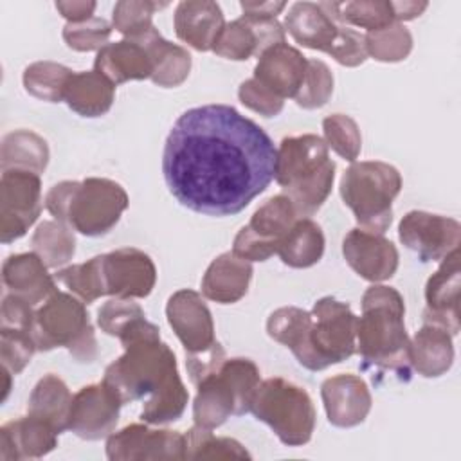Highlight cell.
I'll return each mask as SVG.
<instances>
[{"mask_svg": "<svg viewBox=\"0 0 461 461\" xmlns=\"http://www.w3.org/2000/svg\"><path fill=\"white\" fill-rule=\"evenodd\" d=\"M277 149L268 133L229 104L185 110L162 153L169 193L205 216H234L276 178Z\"/></svg>", "mask_w": 461, "mask_h": 461, "instance_id": "1", "label": "cell"}, {"mask_svg": "<svg viewBox=\"0 0 461 461\" xmlns=\"http://www.w3.org/2000/svg\"><path fill=\"white\" fill-rule=\"evenodd\" d=\"M124 353L106 369L103 382L121 398L122 405L148 400L140 420L149 425L176 421L189 402V393L178 375L173 349L160 340V331L135 339L122 346Z\"/></svg>", "mask_w": 461, "mask_h": 461, "instance_id": "2", "label": "cell"}, {"mask_svg": "<svg viewBox=\"0 0 461 461\" xmlns=\"http://www.w3.org/2000/svg\"><path fill=\"white\" fill-rule=\"evenodd\" d=\"M402 294L373 283L362 295V315L357 321V351L366 364L409 375V335L405 330Z\"/></svg>", "mask_w": 461, "mask_h": 461, "instance_id": "3", "label": "cell"}, {"mask_svg": "<svg viewBox=\"0 0 461 461\" xmlns=\"http://www.w3.org/2000/svg\"><path fill=\"white\" fill-rule=\"evenodd\" d=\"M335 162L322 137L303 133L285 137L276 157V182L281 185L299 218L313 216L331 193Z\"/></svg>", "mask_w": 461, "mask_h": 461, "instance_id": "4", "label": "cell"}, {"mask_svg": "<svg viewBox=\"0 0 461 461\" xmlns=\"http://www.w3.org/2000/svg\"><path fill=\"white\" fill-rule=\"evenodd\" d=\"M43 202L54 220L88 238L108 234L130 205L124 187L101 176L63 180L49 189Z\"/></svg>", "mask_w": 461, "mask_h": 461, "instance_id": "5", "label": "cell"}, {"mask_svg": "<svg viewBox=\"0 0 461 461\" xmlns=\"http://www.w3.org/2000/svg\"><path fill=\"white\" fill-rule=\"evenodd\" d=\"M259 382L261 376L254 360L245 357L225 358L218 369L196 384L193 402L194 425L218 429L230 416L250 412Z\"/></svg>", "mask_w": 461, "mask_h": 461, "instance_id": "6", "label": "cell"}, {"mask_svg": "<svg viewBox=\"0 0 461 461\" xmlns=\"http://www.w3.org/2000/svg\"><path fill=\"white\" fill-rule=\"evenodd\" d=\"M400 171L382 160L351 162L344 171L339 191L348 205L358 229L384 234L393 221V200L402 191Z\"/></svg>", "mask_w": 461, "mask_h": 461, "instance_id": "7", "label": "cell"}, {"mask_svg": "<svg viewBox=\"0 0 461 461\" xmlns=\"http://www.w3.org/2000/svg\"><path fill=\"white\" fill-rule=\"evenodd\" d=\"M32 339L38 351L67 348L81 364H90L97 357V340L85 303L61 290L34 312Z\"/></svg>", "mask_w": 461, "mask_h": 461, "instance_id": "8", "label": "cell"}, {"mask_svg": "<svg viewBox=\"0 0 461 461\" xmlns=\"http://www.w3.org/2000/svg\"><path fill=\"white\" fill-rule=\"evenodd\" d=\"M310 315L312 321L304 342L294 353L303 367L322 371L357 353L358 317L348 303L326 295L313 304Z\"/></svg>", "mask_w": 461, "mask_h": 461, "instance_id": "9", "label": "cell"}, {"mask_svg": "<svg viewBox=\"0 0 461 461\" xmlns=\"http://www.w3.org/2000/svg\"><path fill=\"white\" fill-rule=\"evenodd\" d=\"M250 412L256 420L267 423L279 441L288 447L306 445L312 439L317 420L306 389L281 376L259 382Z\"/></svg>", "mask_w": 461, "mask_h": 461, "instance_id": "10", "label": "cell"}, {"mask_svg": "<svg viewBox=\"0 0 461 461\" xmlns=\"http://www.w3.org/2000/svg\"><path fill=\"white\" fill-rule=\"evenodd\" d=\"M292 200L279 193L259 205L250 221L243 225L232 243V254L245 261H267L277 254V247L285 234L297 221Z\"/></svg>", "mask_w": 461, "mask_h": 461, "instance_id": "11", "label": "cell"}, {"mask_svg": "<svg viewBox=\"0 0 461 461\" xmlns=\"http://www.w3.org/2000/svg\"><path fill=\"white\" fill-rule=\"evenodd\" d=\"M43 209L41 178L27 169H5L0 178V241L25 236Z\"/></svg>", "mask_w": 461, "mask_h": 461, "instance_id": "12", "label": "cell"}, {"mask_svg": "<svg viewBox=\"0 0 461 461\" xmlns=\"http://www.w3.org/2000/svg\"><path fill=\"white\" fill-rule=\"evenodd\" d=\"M110 461H180L185 459V436L149 423H130L106 438Z\"/></svg>", "mask_w": 461, "mask_h": 461, "instance_id": "13", "label": "cell"}, {"mask_svg": "<svg viewBox=\"0 0 461 461\" xmlns=\"http://www.w3.org/2000/svg\"><path fill=\"white\" fill-rule=\"evenodd\" d=\"M398 238L420 261H441L452 250L459 249L461 223L450 216L409 211L400 220Z\"/></svg>", "mask_w": 461, "mask_h": 461, "instance_id": "14", "label": "cell"}, {"mask_svg": "<svg viewBox=\"0 0 461 461\" xmlns=\"http://www.w3.org/2000/svg\"><path fill=\"white\" fill-rule=\"evenodd\" d=\"M122 402L104 382L88 384L72 396L68 430L86 441L108 438L119 421Z\"/></svg>", "mask_w": 461, "mask_h": 461, "instance_id": "15", "label": "cell"}, {"mask_svg": "<svg viewBox=\"0 0 461 461\" xmlns=\"http://www.w3.org/2000/svg\"><path fill=\"white\" fill-rule=\"evenodd\" d=\"M166 317L185 349V357L207 353L218 340L214 339V322L202 294L182 288L169 295Z\"/></svg>", "mask_w": 461, "mask_h": 461, "instance_id": "16", "label": "cell"}, {"mask_svg": "<svg viewBox=\"0 0 461 461\" xmlns=\"http://www.w3.org/2000/svg\"><path fill=\"white\" fill-rule=\"evenodd\" d=\"M106 295L121 299H144L157 283V267L140 249L122 247L103 254Z\"/></svg>", "mask_w": 461, "mask_h": 461, "instance_id": "17", "label": "cell"}, {"mask_svg": "<svg viewBox=\"0 0 461 461\" xmlns=\"http://www.w3.org/2000/svg\"><path fill=\"white\" fill-rule=\"evenodd\" d=\"M346 263L366 281L384 283L398 270V249L384 234L351 229L342 240Z\"/></svg>", "mask_w": 461, "mask_h": 461, "instance_id": "18", "label": "cell"}, {"mask_svg": "<svg viewBox=\"0 0 461 461\" xmlns=\"http://www.w3.org/2000/svg\"><path fill=\"white\" fill-rule=\"evenodd\" d=\"M459 290H461V268L459 249L452 250L441 259L438 270L429 277L425 285L423 322L445 328L452 337L459 333Z\"/></svg>", "mask_w": 461, "mask_h": 461, "instance_id": "19", "label": "cell"}, {"mask_svg": "<svg viewBox=\"0 0 461 461\" xmlns=\"http://www.w3.org/2000/svg\"><path fill=\"white\" fill-rule=\"evenodd\" d=\"M321 398L328 421L340 429L360 425L373 405L367 384L353 373H340L326 378L321 385Z\"/></svg>", "mask_w": 461, "mask_h": 461, "instance_id": "20", "label": "cell"}, {"mask_svg": "<svg viewBox=\"0 0 461 461\" xmlns=\"http://www.w3.org/2000/svg\"><path fill=\"white\" fill-rule=\"evenodd\" d=\"M58 430L45 420L27 416L11 420L0 427V459H36L52 452L58 445Z\"/></svg>", "mask_w": 461, "mask_h": 461, "instance_id": "21", "label": "cell"}, {"mask_svg": "<svg viewBox=\"0 0 461 461\" xmlns=\"http://www.w3.org/2000/svg\"><path fill=\"white\" fill-rule=\"evenodd\" d=\"M308 68V58L286 41L267 49L254 67V79L281 99L295 97Z\"/></svg>", "mask_w": 461, "mask_h": 461, "instance_id": "22", "label": "cell"}, {"mask_svg": "<svg viewBox=\"0 0 461 461\" xmlns=\"http://www.w3.org/2000/svg\"><path fill=\"white\" fill-rule=\"evenodd\" d=\"M225 23L221 7L211 0H184L173 16L178 40L200 52L212 50Z\"/></svg>", "mask_w": 461, "mask_h": 461, "instance_id": "23", "label": "cell"}, {"mask_svg": "<svg viewBox=\"0 0 461 461\" xmlns=\"http://www.w3.org/2000/svg\"><path fill=\"white\" fill-rule=\"evenodd\" d=\"M2 283L9 294L32 306L47 301L58 290L54 276L49 274V267L36 252L11 254L2 265Z\"/></svg>", "mask_w": 461, "mask_h": 461, "instance_id": "24", "label": "cell"}, {"mask_svg": "<svg viewBox=\"0 0 461 461\" xmlns=\"http://www.w3.org/2000/svg\"><path fill=\"white\" fill-rule=\"evenodd\" d=\"M252 274L254 268L250 261H245L232 252H223L207 267L200 283L202 295L220 304L238 303L247 295Z\"/></svg>", "mask_w": 461, "mask_h": 461, "instance_id": "25", "label": "cell"}, {"mask_svg": "<svg viewBox=\"0 0 461 461\" xmlns=\"http://www.w3.org/2000/svg\"><path fill=\"white\" fill-rule=\"evenodd\" d=\"M94 70L117 86L126 81L149 79L153 74V63L140 41L124 38L104 45L97 52Z\"/></svg>", "mask_w": 461, "mask_h": 461, "instance_id": "26", "label": "cell"}, {"mask_svg": "<svg viewBox=\"0 0 461 461\" xmlns=\"http://www.w3.org/2000/svg\"><path fill=\"white\" fill-rule=\"evenodd\" d=\"M409 364L425 378L445 375L454 364L452 335L441 326L423 322L409 342Z\"/></svg>", "mask_w": 461, "mask_h": 461, "instance_id": "27", "label": "cell"}, {"mask_svg": "<svg viewBox=\"0 0 461 461\" xmlns=\"http://www.w3.org/2000/svg\"><path fill=\"white\" fill-rule=\"evenodd\" d=\"M285 32L294 38L295 43L321 52H330L339 23L330 18L319 4L313 2H295L285 14Z\"/></svg>", "mask_w": 461, "mask_h": 461, "instance_id": "28", "label": "cell"}, {"mask_svg": "<svg viewBox=\"0 0 461 461\" xmlns=\"http://www.w3.org/2000/svg\"><path fill=\"white\" fill-rule=\"evenodd\" d=\"M133 40L140 41L151 58L153 74L149 79L155 85L162 88H175L187 79L191 72V54L187 49L167 41L155 25Z\"/></svg>", "mask_w": 461, "mask_h": 461, "instance_id": "29", "label": "cell"}, {"mask_svg": "<svg viewBox=\"0 0 461 461\" xmlns=\"http://www.w3.org/2000/svg\"><path fill=\"white\" fill-rule=\"evenodd\" d=\"M115 99V85L97 70L74 72L67 83L63 101L81 117L104 115Z\"/></svg>", "mask_w": 461, "mask_h": 461, "instance_id": "30", "label": "cell"}, {"mask_svg": "<svg viewBox=\"0 0 461 461\" xmlns=\"http://www.w3.org/2000/svg\"><path fill=\"white\" fill-rule=\"evenodd\" d=\"M72 396L74 394H70L67 384L58 375H43L31 391L27 412L49 421L58 434H61L63 430H68Z\"/></svg>", "mask_w": 461, "mask_h": 461, "instance_id": "31", "label": "cell"}, {"mask_svg": "<svg viewBox=\"0 0 461 461\" xmlns=\"http://www.w3.org/2000/svg\"><path fill=\"white\" fill-rule=\"evenodd\" d=\"M324 232L312 218H297L277 247L281 261L292 268H310L324 254Z\"/></svg>", "mask_w": 461, "mask_h": 461, "instance_id": "32", "label": "cell"}, {"mask_svg": "<svg viewBox=\"0 0 461 461\" xmlns=\"http://www.w3.org/2000/svg\"><path fill=\"white\" fill-rule=\"evenodd\" d=\"M321 9L335 23L366 29L367 32L394 23L391 0H353V2H319Z\"/></svg>", "mask_w": 461, "mask_h": 461, "instance_id": "33", "label": "cell"}, {"mask_svg": "<svg viewBox=\"0 0 461 461\" xmlns=\"http://www.w3.org/2000/svg\"><path fill=\"white\" fill-rule=\"evenodd\" d=\"M47 140L31 130H14L2 139L0 166L5 169H27L41 175L49 164Z\"/></svg>", "mask_w": 461, "mask_h": 461, "instance_id": "34", "label": "cell"}, {"mask_svg": "<svg viewBox=\"0 0 461 461\" xmlns=\"http://www.w3.org/2000/svg\"><path fill=\"white\" fill-rule=\"evenodd\" d=\"M31 245L32 252H36L49 268L67 265L76 254L74 230L58 220H43L34 230Z\"/></svg>", "mask_w": 461, "mask_h": 461, "instance_id": "35", "label": "cell"}, {"mask_svg": "<svg viewBox=\"0 0 461 461\" xmlns=\"http://www.w3.org/2000/svg\"><path fill=\"white\" fill-rule=\"evenodd\" d=\"M54 279L61 283L72 295L81 299L85 304L97 301L106 295V281L103 268V254L94 256L85 263L70 265L54 274Z\"/></svg>", "mask_w": 461, "mask_h": 461, "instance_id": "36", "label": "cell"}, {"mask_svg": "<svg viewBox=\"0 0 461 461\" xmlns=\"http://www.w3.org/2000/svg\"><path fill=\"white\" fill-rule=\"evenodd\" d=\"M74 72L56 61H34L25 67L22 81L27 94L47 103H59Z\"/></svg>", "mask_w": 461, "mask_h": 461, "instance_id": "37", "label": "cell"}, {"mask_svg": "<svg viewBox=\"0 0 461 461\" xmlns=\"http://www.w3.org/2000/svg\"><path fill=\"white\" fill-rule=\"evenodd\" d=\"M184 436L185 459H250L249 450L238 439L214 436L212 429L193 425Z\"/></svg>", "mask_w": 461, "mask_h": 461, "instance_id": "38", "label": "cell"}, {"mask_svg": "<svg viewBox=\"0 0 461 461\" xmlns=\"http://www.w3.org/2000/svg\"><path fill=\"white\" fill-rule=\"evenodd\" d=\"M364 41L367 56L382 63L403 61L412 50V34L400 22H394L378 31L366 32Z\"/></svg>", "mask_w": 461, "mask_h": 461, "instance_id": "39", "label": "cell"}, {"mask_svg": "<svg viewBox=\"0 0 461 461\" xmlns=\"http://www.w3.org/2000/svg\"><path fill=\"white\" fill-rule=\"evenodd\" d=\"M166 5L167 2L155 0H119L113 5L112 25L126 40L139 38L153 27L155 11Z\"/></svg>", "mask_w": 461, "mask_h": 461, "instance_id": "40", "label": "cell"}, {"mask_svg": "<svg viewBox=\"0 0 461 461\" xmlns=\"http://www.w3.org/2000/svg\"><path fill=\"white\" fill-rule=\"evenodd\" d=\"M312 315L299 306H283L274 310L267 321V333L276 342L295 353L304 342Z\"/></svg>", "mask_w": 461, "mask_h": 461, "instance_id": "41", "label": "cell"}, {"mask_svg": "<svg viewBox=\"0 0 461 461\" xmlns=\"http://www.w3.org/2000/svg\"><path fill=\"white\" fill-rule=\"evenodd\" d=\"M322 131L328 149H333L348 162H355L358 158L362 149V135L353 117L346 113H331L324 117Z\"/></svg>", "mask_w": 461, "mask_h": 461, "instance_id": "42", "label": "cell"}, {"mask_svg": "<svg viewBox=\"0 0 461 461\" xmlns=\"http://www.w3.org/2000/svg\"><path fill=\"white\" fill-rule=\"evenodd\" d=\"M212 52L232 61H245L250 56L258 58V36L254 27L243 16L225 23L218 36Z\"/></svg>", "mask_w": 461, "mask_h": 461, "instance_id": "43", "label": "cell"}, {"mask_svg": "<svg viewBox=\"0 0 461 461\" xmlns=\"http://www.w3.org/2000/svg\"><path fill=\"white\" fill-rule=\"evenodd\" d=\"M333 74L322 59H308L304 81L294 97L297 106L304 110H315L324 106L333 94Z\"/></svg>", "mask_w": 461, "mask_h": 461, "instance_id": "44", "label": "cell"}, {"mask_svg": "<svg viewBox=\"0 0 461 461\" xmlns=\"http://www.w3.org/2000/svg\"><path fill=\"white\" fill-rule=\"evenodd\" d=\"M112 31H113V25L108 20L101 16H92L90 20L81 23H65L61 36L67 47L72 50L99 52L104 45H108Z\"/></svg>", "mask_w": 461, "mask_h": 461, "instance_id": "45", "label": "cell"}, {"mask_svg": "<svg viewBox=\"0 0 461 461\" xmlns=\"http://www.w3.org/2000/svg\"><path fill=\"white\" fill-rule=\"evenodd\" d=\"M146 317L133 299L112 297L97 310V326L110 337H121L135 321Z\"/></svg>", "mask_w": 461, "mask_h": 461, "instance_id": "46", "label": "cell"}, {"mask_svg": "<svg viewBox=\"0 0 461 461\" xmlns=\"http://www.w3.org/2000/svg\"><path fill=\"white\" fill-rule=\"evenodd\" d=\"M36 351L31 331L0 328V360L13 375L22 373Z\"/></svg>", "mask_w": 461, "mask_h": 461, "instance_id": "47", "label": "cell"}, {"mask_svg": "<svg viewBox=\"0 0 461 461\" xmlns=\"http://www.w3.org/2000/svg\"><path fill=\"white\" fill-rule=\"evenodd\" d=\"M238 97L241 104H245L249 110L263 117H276L283 112V106H285V99H281L277 94L268 90L265 85H261L254 77L245 79L240 85Z\"/></svg>", "mask_w": 461, "mask_h": 461, "instance_id": "48", "label": "cell"}, {"mask_svg": "<svg viewBox=\"0 0 461 461\" xmlns=\"http://www.w3.org/2000/svg\"><path fill=\"white\" fill-rule=\"evenodd\" d=\"M337 63L344 67H358L367 59L364 34L353 27L339 25L337 38L328 52Z\"/></svg>", "mask_w": 461, "mask_h": 461, "instance_id": "49", "label": "cell"}, {"mask_svg": "<svg viewBox=\"0 0 461 461\" xmlns=\"http://www.w3.org/2000/svg\"><path fill=\"white\" fill-rule=\"evenodd\" d=\"M34 324V310L25 299L7 294L2 299L0 310V328H13V330H25L32 333Z\"/></svg>", "mask_w": 461, "mask_h": 461, "instance_id": "50", "label": "cell"}, {"mask_svg": "<svg viewBox=\"0 0 461 461\" xmlns=\"http://www.w3.org/2000/svg\"><path fill=\"white\" fill-rule=\"evenodd\" d=\"M97 4L92 0H68V2H56V9L67 20V23H81L94 16Z\"/></svg>", "mask_w": 461, "mask_h": 461, "instance_id": "51", "label": "cell"}, {"mask_svg": "<svg viewBox=\"0 0 461 461\" xmlns=\"http://www.w3.org/2000/svg\"><path fill=\"white\" fill-rule=\"evenodd\" d=\"M240 7L243 11V18H249V20H272L276 18L285 7H286V2H249V0H243L240 2Z\"/></svg>", "mask_w": 461, "mask_h": 461, "instance_id": "52", "label": "cell"}, {"mask_svg": "<svg viewBox=\"0 0 461 461\" xmlns=\"http://www.w3.org/2000/svg\"><path fill=\"white\" fill-rule=\"evenodd\" d=\"M393 4V11H394V20L396 22H409L418 18L427 7L429 2L425 0H407V2H391Z\"/></svg>", "mask_w": 461, "mask_h": 461, "instance_id": "53", "label": "cell"}, {"mask_svg": "<svg viewBox=\"0 0 461 461\" xmlns=\"http://www.w3.org/2000/svg\"><path fill=\"white\" fill-rule=\"evenodd\" d=\"M2 375H4V394H2V402H5V398H7L9 391H11V376H13V373H11L7 367L2 366Z\"/></svg>", "mask_w": 461, "mask_h": 461, "instance_id": "54", "label": "cell"}]
</instances>
